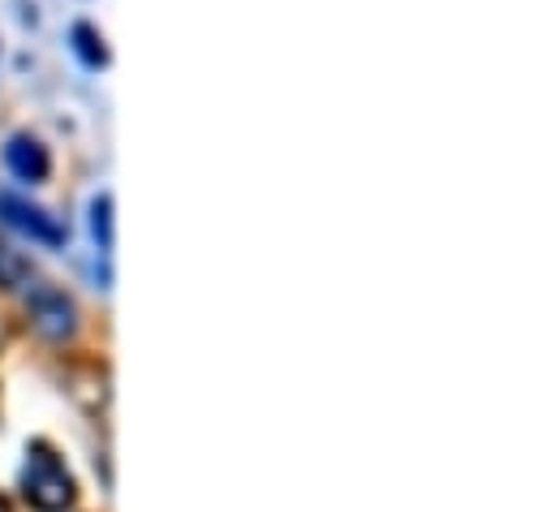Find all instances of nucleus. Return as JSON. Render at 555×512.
<instances>
[{"mask_svg": "<svg viewBox=\"0 0 555 512\" xmlns=\"http://www.w3.org/2000/svg\"><path fill=\"white\" fill-rule=\"evenodd\" d=\"M22 496L39 512H65L74 504V478L61 465V457L43 444H35L26 452V470H22Z\"/></svg>", "mask_w": 555, "mask_h": 512, "instance_id": "obj_1", "label": "nucleus"}, {"mask_svg": "<svg viewBox=\"0 0 555 512\" xmlns=\"http://www.w3.org/2000/svg\"><path fill=\"white\" fill-rule=\"evenodd\" d=\"M26 310H30L35 332L48 336V341H65V336H74V328H78V310H74V302H69L56 284H30Z\"/></svg>", "mask_w": 555, "mask_h": 512, "instance_id": "obj_2", "label": "nucleus"}, {"mask_svg": "<svg viewBox=\"0 0 555 512\" xmlns=\"http://www.w3.org/2000/svg\"><path fill=\"white\" fill-rule=\"evenodd\" d=\"M0 220L9 225V229H17L22 238H30V242H39V246H65V225H56L43 207H35L30 199H22V194H0Z\"/></svg>", "mask_w": 555, "mask_h": 512, "instance_id": "obj_3", "label": "nucleus"}, {"mask_svg": "<svg viewBox=\"0 0 555 512\" xmlns=\"http://www.w3.org/2000/svg\"><path fill=\"white\" fill-rule=\"evenodd\" d=\"M4 164H9V172L17 181H30V185L52 172V155H48V146L35 133H13L4 142Z\"/></svg>", "mask_w": 555, "mask_h": 512, "instance_id": "obj_4", "label": "nucleus"}, {"mask_svg": "<svg viewBox=\"0 0 555 512\" xmlns=\"http://www.w3.org/2000/svg\"><path fill=\"white\" fill-rule=\"evenodd\" d=\"M69 39H74V52H78V61H82L87 69H104V65H108V48H104V35H100L91 22H78Z\"/></svg>", "mask_w": 555, "mask_h": 512, "instance_id": "obj_5", "label": "nucleus"}, {"mask_svg": "<svg viewBox=\"0 0 555 512\" xmlns=\"http://www.w3.org/2000/svg\"><path fill=\"white\" fill-rule=\"evenodd\" d=\"M91 238L100 242V251H113V194L91 199Z\"/></svg>", "mask_w": 555, "mask_h": 512, "instance_id": "obj_6", "label": "nucleus"}, {"mask_svg": "<svg viewBox=\"0 0 555 512\" xmlns=\"http://www.w3.org/2000/svg\"><path fill=\"white\" fill-rule=\"evenodd\" d=\"M30 276V263L17 255L4 238H0V289H13V284H22Z\"/></svg>", "mask_w": 555, "mask_h": 512, "instance_id": "obj_7", "label": "nucleus"}]
</instances>
